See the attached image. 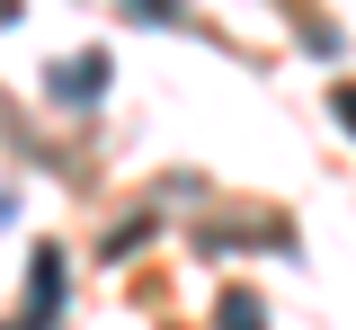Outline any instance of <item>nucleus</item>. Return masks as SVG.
I'll return each mask as SVG.
<instances>
[{
    "mask_svg": "<svg viewBox=\"0 0 356 330\" xmlns=\"http://www.w3.org/2000/svg\"><path fill=\"white\" fill-rule=\"evenodd\" d=\"M54 304H63V250L44 241V250H36V268H27V313H36L27 330H54Z\"/></svg>",
    "mask_w": 356,
    "mask_h": 330,
    "instance_id": "f257e3e1",
    "label": "nucleus"
},
{
    "mask_svg": "<svg viewBox=\"0 0 356 330\" xmlns=\"http://www.w3.org/2000/svg\"><path fill=\"white\" fill-rule=\"evenodd\" d=\"M98 90H107V54H72V63H54V98H63V107H89Z\"/></svg>",
    "mask_w": 356,
    "mask_h": 330,
    "instance_id": "f03ea898",
    "label": "nucleus"
},
{
    "mask_svg": "<svg viewBox=\"0 0 356 330\" xmlns=\"http://www.w3.org/2000/svg\"><path fill=\"white\" fill-rule=\"evenodd\" d=\"M214 313H222V330H267V304H259V294H222Z\"/></svg>",
    "mask_w": 356,
    "mask_h": 330,
    "instance_id": "7ed1b4c3",
    "label": "nucleus"
},
{
    "mask_svg": "<svg viewBox=\"0 0 356 330\" xmlns=\"http://www.w3.org/2000/svg\"><path fill=\"white\" fill-rule=\"evenodd\" d=\"M143 241H152V223H125V233H107V259H134Z\"/></svg>",
    "mask_w": 356,
    "mask_h": 330,
    "instance_id": "20e7f679",
    "label": "nucleus"
},
{
    "mask_svg": "<svg viewBox=\"0 0 356 330\" xmlns=\"http://www.w3.org/2000/svg\"><path fill=\"white\" fill-rule=\"evenodd\" d=\"M134 9H143V18H161V27L178 18V0H134Z\"/></svg>",
    "mask_w": 356,
    "mask_h": 330,
    "instance_id": "39448f33",
    "label": "nucleus"
},
{
    "mask_svg": "<svg viewBox=\"0 0 356 330\" xmlns=\"http://www.w3.org/2000/svg\"><path fill=\"white\" fill-rule=\"evenodd\" d=\"M339 125H348V134H356V81H348V90H339Z\"/></svg>",
    "mask_w": 356,
    "mask_h": 330,
    "instance_id": "423d86ee",
    "label": "nucleus"
}]
</instances>
